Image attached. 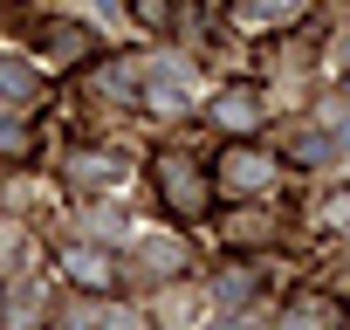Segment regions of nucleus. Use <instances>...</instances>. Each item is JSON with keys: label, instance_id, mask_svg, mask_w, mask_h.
Returning <instances> with one entry per match:
<instances>
[{"label": "nucleus", "instance_id": "obj_1", "mask_svg": "<svg viewBox=\"0 0 350 330\" xmlns=\"http://www.w3.org/2000/svg\"><path fill=\"white\" fill-rule=\"evenodd\" d=\"M62 323H69V330H137V316L117 309V303H69Z\"/></svg>", "mask_w": 350, "mask_h": 330}, {"label": "nucleus", "instance_id": "obj_2", "mask_svg": "<svg viewBox=\"0 0 350 330\" xmlns=\"http://www.w3.org/2000/svg\"><path fill=\"white\" fill-rule=\"evenodd\" d=\"M220 179H227L234 193H254V186L268 179V158H261V151H241V144H234V151L220 158Z\"/></svg>", "mask_w": 350, "mask_h": 330}, {"label": "nucleus", "instance_id": "obj_3", "mask_svg": "<svg viewBox=\"0 0 350 330\" xmlns=\"http://www.w3.org/2000/svg\"><path fill=\"white\" fill-rule=\"evenodd\" d=\"M165 200L193 214V207L206 200V186H200V173H186V165H179V158H165Z\"/></svg>", "mask_w": 350, "mask_h": 330}, {"label": "nucleus", "instance_id": "obj_4", "mask_svg": "<svg viewBox=\"0 0 350 330\" xmlns=\"http://www.w3.org/2000/svg\"><path fill=\"white\" fill-rule=\"evenodd\" d=\"M213 117L234 124V131H247V124H261V97H254V90H227V97L213 103Z\"/></svg>", "mask_w": 350, "mask_h": 330}, {"label": "nucleus", "instance_id": "obj_5", "mask_svg": "<svg viewBox=\"0 0 350 330\" xmlns=\"http://www.w3.org/2000/svg\"><path fill=\"white\" fill-rule=\"evenodd\" d=\"M151 103H158V110H179V103H186V69H179V62H158V69H151Z\"/></svg>", "mask_w": 350, "mask_h": 330}, {"label": "nucleus", "instance_id": "obj_6", "mask_svg": "<svg viewBox=\"0 0 350 330\" xmlns=\"http://www.w3.org/2000/svg\"><path fill=\"white\" fill-rule=\"evenodd\" d=\"M288 323H295V330H336V303H295Z\"/></svg>", "mask_w": 350, "mask_h": 330}, {"label": "nucleus", "instance_id": "obj_7", "mask_svg": "<svg viewBox=\"0 0 350 330\" xmlns=\"http://www.w3.org/2000/svg\"><path fill=\"white\" fill-rule=\"evenodd\" d=\"M42 42H49V49H55V62H76V55H83V49H90V35H83V28H49V35H42Z\"/></svg>", "mask_w": 350, "mask_h": 330}, {"label": "nucleus", "instance_id": "obj_8", "mask_svg": "<svg viewBox=\"0 0 350 330\" xmlns=\"http://www.w3.org/2000/svg\"><path fill=\"white\" fill-rule=\"evenodd\" d=\"M295 151H302L309 165H323V158L336 151V138H329V131H302V138H295Z\"/></svg>", "mask_w": 350, "mask_h": 330}, {"label": "nucleus", "instance_id": "obj_9", "mask_svg": "<svg viewBox=\"0 0 350 330\" xmlns=\"http://www.w3.org/2000/svg\"><path fill=\"white\" fill-rule=\"evenodd\" d=\"M0 90H14V97H35V76H28L21 62H8V55H0Z\"/></svg>", "mask_w": 350, "mask_h": 330}, {"label": "nucleus", "instance_id": "obj_10", "mask_svg": "<svg viewBox=\"0 0 350 330\" xmlns=\"http://www.w3.org/2000/svg\"><path fill=\"white\" fill-rule=\"evenodd\" d=\"M69 268H76L83 282H103V268H110V262H103V255H90V248H83V255L69 248Z\"/></svg>", "mask_w": 350, "mask_h": 330}]
</instances>
